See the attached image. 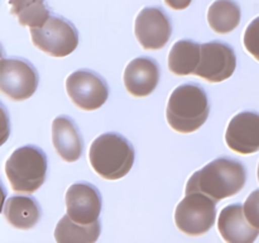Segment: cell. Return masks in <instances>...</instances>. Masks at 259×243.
Wrapping results in <instances>:
<instances>
[{
	"label": "cell",
	"mask_w": 259,
	"mask_h": 243,
	"mask_svg": "<svg viewBox=\"0 0 259 243\" xmlns=\"http://www.w3.org/2000/svg\"><path fill=\"white\" fill-rule=\"evenodd\" d=\"M247 171L240 161L229 157H219L187 180L186 194L202 192L214 200L237 195L244 187Z\"/></svg>",
	"instance_id": "1"
},
{
	"label": "cell",
	"mask_w": 259,
	"mask_h": 243,
	"mask_svg": "<svg viewBox=\"0 0 259 243\" xmlns=\"http://www.w3.org/2000/svg\"><path fill=\"white\" fill-rule=\"evenodd\" d=\"M210 113L205 89L199 84L180 85L169 95L166 118L169 127L179 133H192L204 126Z\"/></svg>",
	"instance_id": "2"
},
{
	"label": "cell",
	"mask_w": 259,
	"mask_h": 243,
	"mask_svg": "<svg viewBox=\"0 0 259 243\" xmlns=\"http://www.w3.org/2000/svg\"><path fill=\"white\" fill-rule=\"evenodd\" d=\"M134 158L136 152L131 142L115 132L99 136L89 151L91 167L105 180H119L128 175Z\"/></svg>",
	"instance_id": "3"
},
{
	"label": "cell",
	"mask_w": 259,
	"mask_h": 243,
	"mask_svg": "<svg viewBox=\"0 0 259 243\" xmlns=\"http://www.w3.org/2000/svg\"><path fill=\"white\" fill-rule=\"evenodd\" d=\"M10 187L17 192L32 194L43 185L47 174V156L37 146L17 148L5 164Z\"/></svg>",
	"instance_id": "4"
},
{
	"label": "cell",
	"mask_w": 259,
	"mask_h": 243,
	"mask_svg": "<svg viewBox=\"0 0 259 243\" xmlns=\"http://www.w3.org/2000/svg\"><path fill=\"white\" fill-rule=\"evenodd\" d=\"M217 219V200L202 192H190L179 202L175 223L187 235H202L209 232Z\"/></svg>",
	"instance_id": "5"
},
{
	"label": "cell",
	"mask_w": 259,
	"mask_h": 243,
	"mask_svg": "<svg viewBox=\"0 0 259 243\" xmlns=\"http://www.w3.org/2000/svg\"><path fill=\"white\" fill-rule=\"evenodd\" d=\"M30 37L38 50L52 57H66L78 46L76 27L58 15H51L42 27L30 28Z\"/></svg>",
	"instance_id": "6"
},
{
	"label": "cell",
	"mask_w": 259,
	"mask_h": 243,
	"mask_svg": "<svg viewBox=\"0 0 259 243\" xmlns=\"http://www.w3.org/2000/svg\"><path fill=\"white\" fill-rule=\"evenodd\" d=\"M38 72L24 58H3L0 70V89L14 101L29 99L38 86Z\"/></svg>",
	"instance_id": "7"
},
{
	"label": "cell",
	"mask_w": 259,
	"mask_h": 243,
	"mask_svg": "<svg viewBox=\"0 0 259 243\" xmlns=\"http://www.w3.org/2000/svg\"><path fill=\"white\" fill-rule=\"evenodd\" d=\"M66 91L76 106L86 111L101 108L109 98L106 81L91 70H78L66 78Z\"/></svg>",
	"instance_id": "8"
},
{
	"label": "cell",
	"mask_w": 259,
	"mask_h": 243,
	"mask_svg": "<svg viewBox=\"0 0 259 243\" xmlns=\"http://www.w3.org/2000/svg\"><path fill=\"white\" fill-rule=\"evenodd\" d=\"M237 56L228 43L212 40L201 45V58L195 75L209 83H222L234 73Z\"/></svg>",
	"instance_id": "9"
},
{
	"label": "cell",
	"mask_w": 259,
	"mask_h": 243,
	"mask_svg": "<svg viewBox=\"0 0 259 243\" xmlns=\"http://www.w3.org/2000/svg\"><path fill=\"white\" fill-rule=\"evenodd\" d=\"M134 33L139 45L144 50H161L167 45L171 37V20L161 8H143L136 18Z\"/></svg>",
	"instance_id": "10"
},
{
	"label": "cell",
	"mask_w": 259,
	"mask_h": 243,
	"mask_svg": "<svg viewBox=\"0 0 259 243\" xmlns=\"http://www.w3.org/2000/svg\"><path fill=\"white\" fill-rule=\"evenodd\" d=\"M100 191L90 182H76L66 192V207L71 219L78 224H91L99 220L101 213Z\"/></svg>",
	"instance_id": "11"
},
{
	"label": "cell",
	"mask_w": 259,
	"mask_h": 243,
	"mask_svg": "<svg viewBox=\"0 0 259 243\" xmlns=\"http://www.w3.org/2000/svg\"><path fill=\"white\" fill-rule=\"evenodd\" d=\"M225 142L233 152L252 154L259 151V113L242 111L232 118Z\"/></svg>",
	"instance_id": "12"
},
{
	"label": "cell",
	"mask_w": 259,
	"mask_h": 243,
	"mask_svg": "<svg viewBox=\"0 0 259 243\" xmlns=\"http://www.w3.org/2000/svg\"><path fill=\"white\" fill-rule=\"evenodd\" d=\"M159 81V65L149 57H138L126 65L124 85L131 95L137 98L148 96L156 90Z\"/></svg>",
	"instance_id": "13"
},
{
	"label": "cell",
	"mask_w": 259,
	"mask_h": 243,
	"mask_svg": "<svg viewBox=\"0 0 259 243\" xmlns=\"http://www.w3.org/2000/svg\"><path fill=\"white\" fill-rule=\"evenodd\" d=\"M218 229L229 243H252L259 235V229L248 222L240 204L228 205L220 212Z\"/></svg>",
	"instance_id": "14"
},
{
	"label": "cell",
	"mask_w": 259,
	"mask_h": 243,
	"mask_svg": "<svg viewBox=\"0 0 259 243\" xmlns=\"http://www.w3.org/2000/svg\"><path fill=\"white\" fill-rule=\"evenodd\" d=\"M52 142L58 156L66 162H75L83 151V141L75 122L60 115L52 122Z\"/></svg>",
	"instance_id": "15"
},
{
	"label": "cell",
	"mask_w": 259,
	"mask_h": 243,
	"mask_svg": "<svg viewBox=\"0 0 259 243\" xmlns=\"http://www.w3.org/2000/svg\"><path fill=\"white\" fill-rule=\"evenodd\" d=\"M3 213L10 225L14 228L30 229L39 222L42 210L33 196L15 195L7 199Z\"/></svg>",
	"instance_id": "16"
},
{
	"label": "cell",
	"mask_w": 259,
	"mask_h": 243,
	"mask_svg": "<svg viewBox=\"0 0 259 243\" xmlns=\"http://www.w3.org/2000/svg\"><path fill=\"white\" fill-rule=\"evenodd\" d=\"M201 58V45L191 39H180L172 46L168 55V68L179 76L191 75Z\"/></svg>",
	"instance_id": "17"
},
{
	"label": "cell",
	"mask_w": 259,
	"mask_h": 243,
	"mask_svg": "<svg viewBox=\"0 0 259 243\" xmlns=\"http://www.w3.org/2000/svg\"><path fill=\"white\" fill-rule=\"evenodd\" d=\"M101 232L100 220L91 224H78L66 214L57 223L55 238L58 243H94Z\"/></svg>",
	"instance_id": "18"
},
{
	"label": "cell",
	"mask_w": 259,
	"mask_h": 243,
	"mask_svg": "<svg viewBox=\"0 0 259 243\" xmlns=\"http://www.w3.org/2000/svg\"><path fill=\"white\" fill-rule=\"evenodd\" d=\"M240 8L234 0H215L207 10V22L214 32L227 34L240 23Z\"/></svg>",
	"instance_id": "19"
},
{
	"label": "cell",
	"mask_w": 259,
	"mask_h": 243,
	"mask_svg": "<svg viewBox=\"0 0 259 243\" xmlns=\"http://www.w3.org/2000/svg\"><path fill=\"white\" fill-rule=\"evenodd\" d=\"M9 5L10 13L24 27H42L51 17L46 0H9Z\"/></svg>",
	"instance_id": "20"
},
{
	"label": "cell",
	"mask_w": 259,
	"mask_h": 243,
	"mask_svg": "<svg viewBox=\"0 0 259 243\" xmlns=\"http://www.w3.org/2000/svg\"><path fill=\"white\" fill-rule=\"evenodd\" d=\"M243 45L247 52L259 62V17L253 19L245 28Z\"/></svg>",
	"instance_id": "21"
},
{
	"label": "cell",
	"mask_w": 259,
	"mask_h": 243,
	"mask_svg": "<svg viewBox=\"0 0 259 243\" xmlns=\"http://www.w3.org/2000/svg\"><path fill=\"white\" fill-rule=\"evenodd\" d=\"M244 214L248 222L259 229V189L254 190L244 202Z\"/></svg>",
	"instance_id": "22"
},
{
	"label": "cell",
	"mask_w": 259,
	"mask_h": 243,
	"mask_svg": "<svg viewBox=\"0 0 259 243\" xmlns=\"http://www.w3.org/2000/svg\"><path fill=\"white\" fill-rule=\"evenodd\" d=\"M166 4L174 10H184L190 7L192 0H164Z\"/></svg>",
	"instance_id": "23"
},
{
	"label": "cell",
	"mask_w": 259,
	"mask_h": 243,
	"mask_svg": "<svg viewBox=\"0 0 259 243\" xmlns=\"http://www.w3.org/2000/svg\"><path fill=\"white\" fill-rule=\"evenodd\" d=\"M258 181H259V165H258Z\"/></svg>",
	"instance_id": "24"
}]
</instances>
